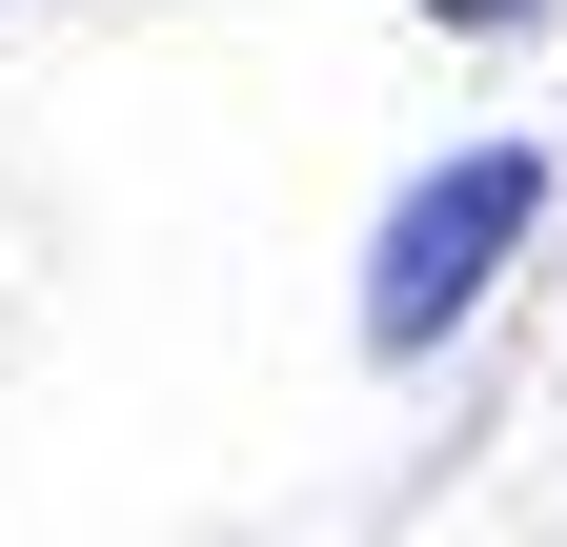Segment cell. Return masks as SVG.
Wrapping results in <instances>:
<instances>
[{"mask_svg":"<svg viewBox=\"0 0 567 547\" xmlns=\"http://www.w3.org/2000/svg\"><path fill=\"white\" fill-rule=\"evenodd\" d=\"M527 224H547V163H527V143L425 163V183L385 203V244H365V365H425V345L486 305V264H507Z\"/></svg>","mask_w":567,"mask_h":547,"instance_id":"cell-1","label":"cell"},{"mask_svg":"<svg viewBox=\"0 0 567 547\" xmlns=\"http://www.w3.org/2000/svg\"><path fill=\"white\" fill-rule=\"evenodd\" d=\"M425 21H466V41H507V21H547V0H425Z\"/></svg>","mask_w":567,"mask_h":547,"instance_id":"cell-2","label":"cell"}]
</instances>
